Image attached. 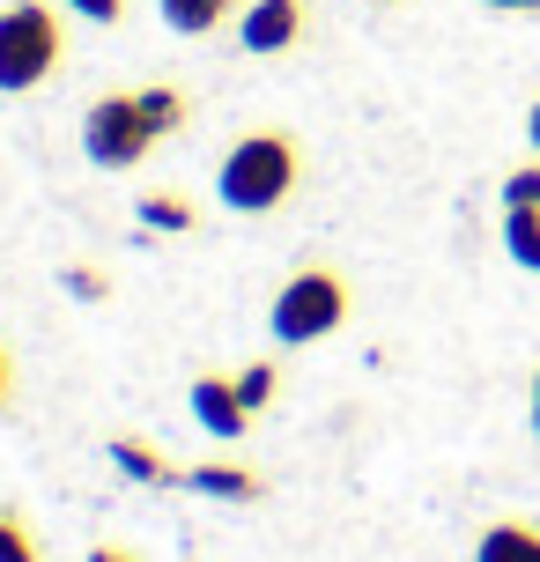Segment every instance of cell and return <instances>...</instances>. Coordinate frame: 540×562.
<instances>
[{
  "instance_id": "cell-7",
  "label": "cell",
  "mask_w": 540,
  "mask_h": 562,
  "mask_svg": "<svg viewBox=\"0 0 540 562\" xmlns=\"http://www.w3.org/2000/svg\"><path fill=\"white\" fill-rule=\"evenodd\" d=\"M104 459H112L126 481H142V488H178V481H185V467H171V459L148 445V437H134V429H112V437H104Z\"/></svg>"
},
{
  "instance_id": "cell-11",
  "label": "cell",
  "mask_w": 540,
  "mask_h": 562,
  "mask_svg": "<svg viewBox=\"0 0 540 562\" xmlns=\"http://www.w3.org/2000/svg\"><path fill=\"white\" fill-rule=\"evenodd\" d=\"M134 104H142V119L156 126V140H171L185 119H193V104H185V89L178 82H148V89H134Z\"/></svg>"
},
{
  "instance_id": "cell-17",
  "label": "cell",
  "mask_w": 540,
  "mask_h": 562,
  "mask_svg": "<svg viewBox=\"0 0 540 562\" xmlns=\"http://www.w3.org/2000/svg\"><path fill=\"white\" fill-rule=\"evenodd\" d=\"M67 296H82V304H104V296H112V274H97V267H67Z\"/></svg>"
},
{
  "instance_id": "cell-6",
  "label": "cell",
  "mask_w": 540,
  "mask_h": 562,
  "mask_svg": "<svg viewBox=\"0 0 540 562\" xmlns=\"http://www.w3.org/2000/svg\"><path fill=\"white\" fill-rule=\"evenodd\" d=\"M193 422L207 429V437L237 445V437L252 429V407L237 400V378H223V370H200V378H193Z\"/></svg>"
},
{
  "instance_id": "cell-19",
  "label": "cell",
  "mask_w": 540,
  "mask_h": 562,
  "mask_svg": "<svg viewBox=\"0 0 540 562\" xmlns=\"http://www.w3.org/2000/svg\"><path fill=\"white\" fill-rule=\"evenodd\" d=\"M82 562H142V548H126V540H97Z\"/></svg>"
},
{
  "instance_id": "cell-18",
  "label": "cell",
  "mask_w": 540,
  "mask_h": 562,
  "mask_svg": "<svg viewBox=\"0 0 540 562\" xmlns=\"http://www.w3.org/2000/svg\"><path fill=\"white\" fill-rule=\"evenodd\" d=\"M59 8H67V15H82V23H126V0H59Z\"/></svg>"
},
{
  "instance_id": "cell-12",
  "label": "cell",
  "mask_w": 540,
  "mask_h": 562,
  "mask_svg": "<svg viewBox=\"0 0 540 562\" xmlns=\"http://www.w3.org/2000/svg\"><path fill=\"white\" fill-rule=\"evenodd\" d=\"M142 229H164V237H185V229H200V207L185 193H142Z\"/></svg>"
},
{
  "instance_id": "cell-4",
  "label": "cell",
  "mask_w": 540,
  "mask_h": 562,
  "mask_svg": "<svg viewBox=\"0 0 540 562\" xmlns=\"http://www.w3.org/2000/svg\"><path fill=\"white\" fill-rule=\"evenodd\" d=\"M156 148V126L142 119V104L134 97H89V112H82V156L97 170H134Z\"/></svg>"
},
{
  "instance_id": "cell-13",
  "label": "cell",
  "mask_w": 540,
  "mask_h": 562,
  "mask_svg": "<svg viewBox=\"0 0 540 562\" xmlns=\"http://www.w3.org/2000/svg\"><path fill=\"white\" fill-rule=\"evenodd\" d=\"M504 252L526 274H540V207H504Z\"/></svg>"
},
{
  "instance_id": "cell-10",
  "label": "cell",
  "mask_w": 540,
  "mask_h": 562,
  "mask_svg": "<svg viewBox=\"0 0 540 562\" xmlns=\"http://www.w3.org/2000/svg\"><path fill=\"white\" fill-rule=\"evenodd\" d=\"M164 8V23L178 30V37H207V30H223L245 15V0H156Z\"/></svg>"
},
{
  "instance_id": "cell-3",
  "label": "cell",
  "mask_w": 540,
  "mask_h": 562,
  "mask_svg": "<svg viewBox=\"0 0 540 562\" xmlns=\"http://www.w3.org/2000/svg\"><path fill=\"white\" fill-rule=\"evenodd\" d=\"M348 311H356V289H348L341 267H296V274L274 289V304H267V326L282 348H312V340L341 334Z\"/></svg>"
},
{
  "instance_id": "cell-2",
  "label": "cell",
  "mask_w": 540,
  "mask_h": 562,
  "mask_svg": "<svg viewBox=\"0 0 540 562\" xmlns=\"http://www.w3.org/2000/svg\"><path fill=\"white\" fill-rule=\"evenodd\" d=\"M67 59V23L45 0H8L0 8V97H30L45 89Z\"/></svg>"
},
{
  "instance_id": "cell-23",
  "label": "cell",
  "mask_w": 540,
  "mask_h": 562,
  "mask_svg": "<svg viewBox=\"0 0 540 562\" xmlns=\"http://www.w3.org/2000/svg\"><path fill=\"white\" fill-rule=\"evenodd\" d=\"M533 437H540V370H533Z\"/></svg>"
},
{
  "instance_id": "cell-14",
  "label": "cell",
  "mask_w": 540,
  "mask_h": 562,
  "mask_svg": "<svg viewBox=\"0 0 540 562\" xmlns=\"http://www.w3.org/2000/svg\"><path fill=\"white\" fill-rule=\"evenodd\" d=\"M496 200H504V207H540V156H533V164H511V170H504Z\"/></svg>"
},
{
  "instance_id": "cell-16",
  "label": "cell",
  "mask_w": 540,
  "mask_h": 562,
  "mask_svg": "<svg viewBox=\"0 0 540 562\" xmlns=\"http://www.w3.org/2000/svg\"><path fill=\"white\" fill-rule=\"evenodd\" d=\"M0 562H45L30 526H23V510H0Z\"/></svg>"
},
{
  "instance_id": "cell-1",
  "label": "cell",
  "mask_w": 540,
  "mask_h": 562,
  "mask_svg": "<svg viewBox=\"0 0 540 562\" xmlns=\"http://www.w3.org/2000/svg\"><path fill=\"white\" fill-rule=\"evenodd\" d=\"M304 186V140L289 126H245L215 164V200L229 215H274Z\"/></svg>"
},
{
  "instance_id": "cell-9",
  "label": "cell",
  "mask_w": 540,
  "mask_h": 562,
  "mask_svg": "<svg viewBox=\"0 0 540 562\" xmlns=\"http://www.w3.org/2000/svg\"><path fill=\"white\" fill-rule=\"evenodd\" d=\"M474 562H540V526L533 518H496V526H482Z\"/></svg>"
},
{
  "instance_id": "cell-15",
  "label": "cell",
  "mask_w": 540,
  "mask_h": 562,
  "mask_svg": "<svg viewBox=\"0 0 540 562\" xmlns=\"http://www.w3.org/2000/svg\"><path fill=\"white\" fill-rule=\"evenodd\" d=\"M274 393H282V370H274V363H245V370H237V400H245L252 415H259Z\"/></svg>"
},
{
  "instance_id": "cell-20",
  "label": "cell",
  "mask_w": 540,
  "mask_h": 562,
  "mask_svg": "<svg viewBox=\"0 0 540 562\" xmlns=\"http://www.w3.org/2000/svg\"><path fill=\"white\" fill-rule=\"evenodd\" d=\"M482 8H496V15H540V0H482Z\"/></svg>"
},
{
  "instance_id": "cell-5",
  "label": "cell",
  "mask_w": 540,
  "mask_h": 562,
  "mask_svg": "<svg viewBox=\"0 0 540 562\" xmlns=\"http://www.w3.org/2000/svg\"><path fill=\"white\" fill-rule=\"evenodd\" d=\"M304 30H312V8L304 0H245V15H237V45L252 59H282L304 45Z\"/></svg>"
},
{
  "instance_id": "cell-21",
  "label": "cell",
  "mask_w": 540,
  "mask_h": 562,
  "mask_svg": "<svg viewBox=\"0 0 540 562\" xmlns=\"http://www.w3.org/2000/svg\"><path fill=\"white\" fill-rule=\"evenodd\" d=\"M8 393H15V363H8V340H0V407H8Z\"/></svg>"
},
{
  "instance_id": "cell-8",
  "label": "cell",
  "mask_w": 540,
  "mask_h": 562,
  "mask_svg": "<svg viewBox=\"0 0 540 562\" xmlns=\"http://www.w3.org/2000/svg\"><path fill=\"white\" fill-rule=\"evenodd\" d=\"M185 488L223 496V504H259V496H267V474L237 467V459H200V467H185Z\"/></svg>"
},
{
  "instance_id": "cell-22",
  "label": "cell",
  "mask_w": 540,
  "mask_h": 562,
  "mask_svg": "<svg viewBox=\"0 0 540 562\" xmlns=\"http://www.w3.org/2000/svg\"><path fill=\"white\" fill-rule=\"evenodd\" d=\"M526 140H533V156H540V97H533V112H526Z\"/></svg>"
}]
</instances>
